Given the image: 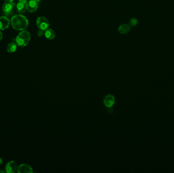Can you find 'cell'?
Here are the masks:
<instances>
[{
	"mask_svg": "<svg viewBox=\"0 0 174 173\" xmlns=\"http://www.w3.org/2000/svg\"><path fill=\"white\" fill-rule=\"evenodd\" d=\"M11 24L14 30L18 31L25 30L29 25L27 18L21 14L14 15L11 19Z\"/></svg>",
	"mask_w": 174,
	"mask_h": 173,
	"instance_id": "cell-1",
	"label": "cell"
},
{
	"mask_svg": "<svg viewBox=\"0 0 174 173\" xmlns=\"http://www.w3.org/2000/svg\"><path fill=\"white\" fill-rule=\"evenodd\" d=\"M31 35L27 30H22L18 34L16 38V43L20 47H24L30 43Z\"/></svg>",
	"mask_w": 174,
	"mask_h": 173,
	"instance_id": "cell-2",
	"label": "cell"
},
{
	"mask_svg": "<svg viewBox=\"0 0 174 173\" xmlns=\"http://www.w3.org/2000/svg\"><path fill=\"white\" fill-rule=\"evenodd\" d=\"M36 24L38 29L43 31L49 29V20L45 17L42 16L39 17L37 18Z\"/></svg>",
	"mask_w": 174,
	"mask_h": 173,
	"instance_id": "cell-3",
	"label": "cell"
},
{
	"mask_svg": "<svg viewBox=\"0 0 174 173\" xmlns=\"http://www.w3.org/2000/svg\"><path fill=\"white\" fill-rule=\"evenodd\" d=\"M116 99L114 95L111 94H107L103 98V104L107 108H111L114 106Z\"/></svg>",
	"mask_w": 174,
	"mask_h": 173,
	"instance_id": "cell-4",
	"label": "cell"
},
{
	"mask_svg": "<svg viewBox=\"0 0 174 173\" xmlns=\"http://www.w3.org/2000/svg\"><path fill=\"white\" fill-rule=\"evenodd\" d=\"M15 6V3L13 2H6L2 6V10L3 12L6 15H9L11 13Z\"/></svg>",
	"mask_w": 174,
	"mask_h": 173,
	"instance_id": "cell-5",
	"label": "cell"
},
{
	"mask_svg": "<svg viewBox=\"0 0 174 173\" xmlns=\"http://www.w3.org/2000/svg\"><path fill=\"white\" fill-rule=\"evenodd\" d=\"M10 21L6 16H0V30H5L9 27Z\"/></svg>",
	"mask_w": 174,
	"mask_h": 173,
	"instance_id": "cell-6",
	"label": "cell"
},
{
	"mask_svg": "<svg viewBox=\"0 0 174 173\" xmlns=\"http://www.w3.org/2000/svg\"><path fill=\"white\" fill-rule=\"evenodd\" d=\"M27 0H24L23 1L19 2L16 5V10L20 13H23L26 12L27 7Z\"/></svg>",
	"mask_w": 174,
	"mask_h": 173,
	"instance_id": "cell-7",
	"label": "cell"
},
{
	"mask_svg": "<svg viewBox=\"0 0 174 173\" xmlns=\"http://www.w3.org/2000/svg\"><path fill=\"white\" fill-rule=\"evenodd\" d=\"M17 164L14 161H10L5 166V171L6 173H14L16 171Z\"/></svg>",
	"mask_w": 174,
	"mask_h": 173,
	"instance_id": "cell-8",
	"label": "cell"
},
{
	"mask_svg": "<svg viewBox=\"0 0 174 173\" xmlns=\"http://www.w3.org/2000/svg\"><path fill=\"white\" fill-rule=\"evenodd\" d=\"M38 7V3L34 1V0H30L27 2V10L30 13H33L36 11Z\"/></svg>",
	"mask_w": 174,
	"mask_h": 173,
	"instance_id": "cell-9",
	"label": "cell"
},
{
	"mask_svg": "<svg viewBox=\"0 0 174 173\" xmlns=\"http://www.w3.org/2000/svg\"><path fill=\"white\" fill-rule=\"evenodd\" d=\"M17 171L19 173H32L33 169L28 164H22L18 167Z\"/></svg>",
	"mask_w": 174,
	"mask_h": 173,
	"instance_id": "cell-10",
	"label": "cell"
},
{
	"mask_svg": "<svg viewBox=\"0 0 174 173\" xmlns=\"http://www.w3.org/2000/svg\"><path fill=\"white\" fill-rule=\"evenodd\" d=\"M130 30V26L129 24H123L121 25L118 28L119 33L122 34H126Z\"/></svg>",
	"mask_w": 174,
	"mask_h": 173,
	"instance_id": "cell-11",
	"label": "cell"
},
{
	"mask_svg": "<svg viewBox=\"0 0 174 173\" xmlns=\"http://www.w3.org/2000/svg\"><path fill=\"white\" fill-rule=\"evenodd\" d=\"M44 36L47 39L53 40L56 37V34L54 30L51 29H47L44 32Z\"/></svg>",
	"mask_w": 174,
	"mask_h": 173,
	"instance_id": "cell-12",
	"label": "cell"
},
{
	"mask_svg": "<svg viewBox=\"0 0 174 173\" xmlns=\"http://www.w3.org/2000/svg\"><path fill=\"white\" fill-rule=\"evenodd\" d=\"M17 44L16 43L12 42L9 43L7 46V51L9 53H13L16 50Z\"/></svg>",
	"mask_w": 174,
	"mask_h": 173,
	"instance_id": "cell-13",
	"label": "cell"
},
{
	"mask_svg": "<svg viewBox=\"0 0 174 173\" xmlns=\"http://www.w3.org/2000/svg\"><path fill=\"white\" fill-rule=\"evenodd\" d=\"M137 23H138V20H137V19L135 18H131L129 22V25L132 27L136 26L137 25Z\"/></svg>",
	"mask_w": 174,
	"mask_h": 173,
	"instance_id": "cell-14",
	"label": "cell"
},
{
	"mask_svg": "<svg viewBox=\"0 0 174 173\" xmlns=\"http://www.w3.org/2000/svg\"><path fill=\"white\" fill-rule=\"evenodd\" d=\"M43 32H44L43 30H39L38 31V33H37V35H38V36H42L43 34H44V33Z\"/></svg>",
	"mask_w": 174,
	"mask_h": 173,
	"instance_id": "cell-15",
	"label": "cell"
},
{
	"mask_svg": "<svg viewBox=\"0 0 174 173\" xmlns=\"http://www.w3.org/2000/svg\"><path fill=\"white\" fill-rule=\"evenodd\" d=\"M3 38V34L2 33L1 30H0V41Z\"/></svg>",
	"mask_w": 174,
	"mask_h": 173,
	"instance_id": "cell-16",
	"label": "cell"
},
{
	"mask_svg": "<svg viewBox=\"0 0 174 173\" xmlns=\"http://www.w3.org/2000/svg\"><path fill=\"white\" fill-rule=\"evenodd\" d=\"M6 2H13L14 0H4Z\"/></svg>",
	"mask_w": 174,
	"mask_h": 173,
	"instance_id": "cell-17",
	"label": "cell"
},
{
	"mask_svg": "<svg viewBox=\"0 0 174 173\" xmlns=\"http://www.w3.org/2000/svg\"><path fill=\"white\" fill-rule=\"evenodd\" d=\"M2 163H3V160H2V159L0 157V166L2 164Z\"/></svg>",
	"mask_w": 174,
	"mask_h": 173,
	"instance_id": "cell-18",
	"label": "cell"
},
{
	"mask_svg": "<svg viewBox=\"0 0 174 173\" xmlns=\"http://www.w3.org/2000/svg\"><path fill=\"white\" fill-rule=\"evenodd\" d=\"M34 1L36 2H37V3H38V2H40V1H41V0H34Z\"/></svg>",
	"mask_w": 174,
	"mask_h": 173,
	"instance_id": "cell-19",
	"label": "cell"
},
{
	"mask_svg": "<svg viewBox=\"0 0 174 173\" xmlns=\"http://www.w3.org/2000/svg\"><path fill=\"white\" fill-rule=\"evenodd\" d=\"M0 173H4V171H3L1 170H0Z\"/></svg>",
	"mask_w": 174,
	"mask_h": 173,
	"instance_id": "cell-20",
	"label": "cell"
},
{
	"mask_svg": "<svg viewBox=\"0 0 174 173\" xmlns=\"http://www.w3.org/2000/svg\"><path fill=\"white\" fill-rule=\"evenodd\" d=\"M17 1H18V2H20L23 1H24V0H17Z\"/></svg>",
	"mask_w": 174,
	"mask_h": 173,
	"instance_id": "cell-21",
	"label": "cell"
},
{
	"mask_svg": "<svg viewBox=\"0 0 174 173\" xmlns=\"http://www.w3.org/2000/svg\"><path fill=\"white\" fill-rule=\"evenodd\" d=\"M29 1H30V0H29Z\"/></svg>",
	"mask_w": 174,
	"mask_h": 173,
	"instance_id": "cell-22",
	"label": "cell"
}]
</instances>
